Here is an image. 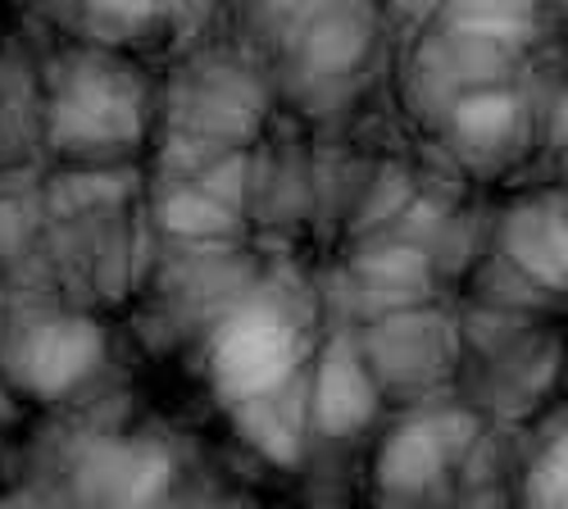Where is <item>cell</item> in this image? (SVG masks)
<instances>
[{
	"instance_id": "cell-1",
	"label": "cell",
	"mask_w": 568,
	"mask_h": 509,
	"mask_svg": "<svg viewBox=\"0 0 568 509\" xmlns=\"http://www.w3.org/2000/svg\"><path fill=\"white\" fill-rule=\"evenodd\" d=\"M292 364V333L268 318H246L219 342V378L232 391H264Z\"/></svg>"
},
{
	"instance_id": "cell-2",
	"label": "cell",
	"mask_w": 568,
	"mask_h": 509,
	"mask_svg": "<svg viewBox=\"0 0 568 509\" xmlns=\"http://www.w3.org/2000/svg\"><path fill=\"white\" fill-rule=\"evenodd\" d=\"M532 509H564V450L555 446L532 478Z\"/></svg>"
}]
</instances>
